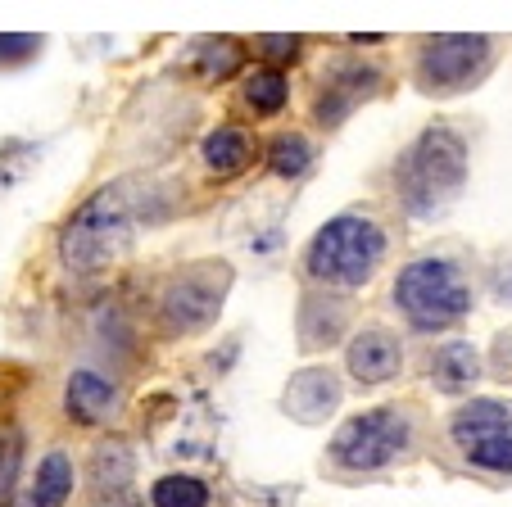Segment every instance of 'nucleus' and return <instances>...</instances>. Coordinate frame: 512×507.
Segmentation results:
<instances>
[{
  "instance_id": "nucleus-22",
  "label": "nucleus",
  "mask_w": 512,
  "mask_h": 507,
  "mask_svg": "<svg viewBox=\"0 0 512 507\" xmlns=\"http://www.w3.org/2000/svg\"><path fill=\"white\" fill-rule=\"evenodd\" d=\"M46 141H32V136H10V141H0V200H10L14 191L32 182L41 173V163H46Z\"/></svg>"
},
{
  "instance_id": "nucleus-3",
  "label": "nucleus",
  "mask_w": 512,
  "mask_h": 507,
  "mask_svg": "<svg viewBox=\"0 0 512 507\" xmlns=\"http://www.w3.org/2000/svg\"><path fill=\"white\" fill-rule=\"evenodd\" d=\"M390 313L413 335H454L481 304V268L476 254L458 240L417 249L399 263L386 290Z\"/></svg>"
},
{
  "instance_id": "nucleus-30",
  "label": "nucleus",
  "mask_w": 512,
  "mask_h": 507,
  "mask_svg": "<svg viewBox=\"0 0 512 507\" xmlns=\"http://www.w3.org/2000/svg\"><path fill=\"white\" fill-rule=\"evenodd\" d=\"M91 507H145L141 494H127V498H109V503H91Z\"/></svg>"
},
{
  "instance_id": "nucleus-21",
  "label": "nucleus",
  "mask_w": 512,
  "mask_h": 507,
  "mask_svg": "<svg viewBox=\"0 0 512 507\" xmlns=\"http://www.w3.org/2000/svg\"><path fill=\"white\" fill-rule=\"evenodd\" d=\"M236 245H241L245 259L263 263V268L281 263V254H286V209H263L245 218L236 227Z\"/></svg>"
},
{
  "instance_id": "nucleus-25",
  "label": "nucleus",
  "mask_w": 512,
  "mask_h": 507,
  "mask_svg": "<svg viewBox=\"0 0 512 507\" xmlns=\"http://www.w3.org/2000/svg\"><path fill=\"white\" fill-rule=\"evenodd\" d=\"M19 480H23V435L19 426L0 421V507L14 498Z\"/></svg>"
},
{
  "instance_id": "nucleus-19",
  "label": "nucleus",
  "mask_w": 512,
  "mask_h": 507,
  "mask_svg": "<svg viewBox=\"0 0 512 507\" xmlns=\"http://www.w3.org/2000/svg\"><path fill=\"white\" fill-rule=\"evenodd\" d=\"M290 109V73H277V68H245L241 82H236V114L245 118V127L268 123V118H281Z\"/></svg>"
},
{
  "instance_id": "nucleus-20",
  "label": "nucleus",
  "mask_w": 512,
  "mask_h": 507,
  "mask_svg": "<svg viewBox=\"0 0 512 507\" xmlns=\"http://www.w3.org/2000/svg\"><path fill=\"white\" fill-rule=\"evenodd\" d=\"M263 168H268V177H277V182L300 186L304 177L318 168V141H313L304 127H281L277 136L263 141Z\"/></svg>"
},
{
  "instance_id": "nucleus-9",
  "label": "nucleus",
  "mask_w": 512,
  "mask_h": 507,
  "mask_svg": "<svg viewBox=\"0 0 512 507\" xmlns=\"http://www.w3.org/2000/svg\"><path fill=\"white\" fill-rule=\"evenodd\" d=\"M390 91V68L377 59L358 55V50H340L327 55L313 77L309 91V118L318 132H340L363 105L381 100Z\"/></svg>"
},
{
  "instance_id": "nucleus-31",
  "label": "nucleus",
  "mask_w": 512,
  "mask_h": 507,
  "mask_svg": "<svg viewBox=\"0 0 512 507\" xmlns=\"http://www.w3.org/2000/svg\"><path fill=\"white\" fill-rule=\"evenodd\" d=\"M19 507H23V503H19Z\"/></svg>"
},
{
  "instance_id": "nucleus-4",
  "label": "nucleus",
  "mask_w": 512,
  "mask_h": 507,
  "mask_svg": "<svg viewBox=\"0 0 512 507\" xmlns=\"http://www.w3.org/2000/svg\"><path fill=\"white\" fill-rule=\"evenodd\" d=\"M390 254H395V227H390L386 209L349 204V209L331 213L304 240L295 272H300V281L309 290L354 299L390 268Z\"/></svg>"
},
{
  "instance_id": "nucleus-7",
  "label": "nucleus",
  "mask_w": 512,
  "mask_h": 507,
  "mask_svg": "<svg viewBox=\"0 0 512 507\" xmlns=\"http://www.w3.org/2000/svg\"><path fill=\"white\" fill-rule=\"evenodd\" d=\"M503 59V41L490 32H435L417 37L408 55V82L426 100H458L485 87Z\"/></svg>"
},
{
  "instance_id": "nucleus-8",
  "label": "nucleus",
  "mask_w": 512,
  "mask_h": 507,
  "mask_svg": "<svg viewBox=\"0 0 512 507\" xmlns=\"http://www.w3.org/2000/svg\"><path fill=\"white\" fill-rule=\"evenodd\" d=\"M236 286V268L227 259H191L173 268L155 290V326L168 340H195L218 326L227 295Z\"/></svg>"
},
{
  "instance_id": "nucleus-13",
  "label": "nucleus",
  "mask_w": 512,
  "mask_h": 507,
  "mask_svg": "<svg viewBox=\"0 0 512 507\" xmlns=\"http://www.w3.org/2000/svg\"><path fill=\"white\" fill-rule=\"evenodd\" d=\"M358 326V308L345 295H327V290H300V304H295V349H300L309 363L327 358L331 349H345V340Z\"/></svg>"
},
{
  "instance_id": "nucleus-28",
  "label": "nucleus",
  "mask_w": 512,
  "mask_h": 507,
  "mask_svg": "<svg viewBox=\"0 0 512 507\" xmlns=\"http://www.w3.org/2000/svg\"><path fill=\"white\" fill-rule=\"evenodd\" d=\"M485 376H494L499 385H512V326L494 331L490 349H485Z\"/></svg>"
},
{
  "instance_id": "nucleus-12",
  "label": "nucleus",
  "mask_w": 512,
  "mask_h": 507,
  "mask_svg": "<svg viewBox=\"0 0 512 507\" xmlns=\"http://www.w3.org/2000/svg\"><path fill=\"white\" fill-rule=\"evenodd\" d=\"M345 394H349V385H345V376H340V367H331L327 358H318V363H304L286 376L277 408L286 421L318 431V426H327L331 417H340Z\"/></svg>"
},
{
  "instance_id": "nucleus-10",
  "label": "nucleus",
  "mask_w": 512,
  "mask_h": 507,
  "mask_svg": "<svg viewBox=\"0 0 512 507\" xmlns=\"http://www.w3.org/2000/svg\"><path fill=\"white\" fill-rule=\"evenodd\" d=\"M408 367V340L399 326L386 322H358L354 335L340 349V376L354 390H386Z\"/></svg>"
},
{
  "instance_id": "nucleus-1",
  "label": "nucleus",
  "mask_w": 512,
  "mask_h": 507,
  "mask_svg": "<svg viewBox=\"0 0 512 507\" xmlns=\"http://www.w3.org/2000/svg\"><path fill=\"white\" fill-rule=\"evenodd\" d=\"M177 213V186L155 173H123L100 182L78 209L64 218L55 254L73 277H100L136 254L145 231L164 227Z\"/></svg>"
},
{
  "instance_id": "nucleus-15",
  "label": "nucleus",
  "mask_w": 512,
  "mask_h": 507,
  "mask_svg": "<svg viewBox=\"0 0 512 507\" xmlns=\"http://www.w3.org/2000/svg\"><path fill=\"white\" fill-rule=\"evenodd\" d=\"M195 159L209 182H232V177L250 173L254 159H263V141L245 123H213L195 145Z\"/></svg>"
},
{
  "instance_id": "nucleus-18",
  "label": "nucleus",
  "mask_w": 512,
  "mask_h": 507,
  "mask_svg": "<svg viewBox=\"0 0 512 507\" xmlns=\"http://www.w3.org/2000/svg\"><path fill=\"white\" fill-rule=\"evenodd\" d=\"M78 480H82V462L64 444H55L32 467L28 485H23V507H68L73 494H78Z\"/></svg>"
},
{
  "instance_id": "nucleus-23",
  "label": "nucleus",
  "mask_w": 512,
  "mask_h": 507,
  "mask_svg": "<svg viewBox=\"0 0 512 507\" xmlns=\"http://www.w3.org/2000/svg\"><path fill=\"white\" fill-rule=\"evenodd\" d=\"M213 503V485L200 471H164L150 480L145 489V507H209Z\"/></svg>"
},
{
  "instance_id": "nucleus-29",
  "label": "nucleus",
  "mask_w": 512,
  "mask_h": 507,
  "mask_svg": "<svg viewBox=\"0 0 512 507\" xmlns=\"http://www.w3.org/2000/svg\"><path fill=\"white\" fill-rule=\"evenodd\" d=\"M236 358H241V335H227L223 349H213V354L204 358V367H209L213 376H227L236 367Z\"/></svg>"
},
{
  "instance_id": "nucleus-2",
  "label": "nucleus",
  "mask_w": 512,
  "mask_h": 507,
  "mask_svg": "<svg viewBox=\"0 0 512 507\" xmlns=\"http://www.w3.org/2000/svg\"><path fill=\"white\" fill-rule=\"evenodd\" d=\"M431 453V412L417 399H386L340 417L322 453V476L336 485H368L408 471Z\"/></svg>"
},
{
  "instance_id": "nucleus-24",
  "label": "nucleus",
  "mask_w": 512,
  "mask_h": 507,
  "mask_svg": "<svg viewBox=\"0 0 512 507\" xmlns=\"http://www.w3.org/2000/svg\"><path fill=\"white\" fill-rule=\"evenodd\" d=\"M250 50H254V59H259L263 68L290 73V68L309 55V37H300V32H263V37L250 41Z\"/></svg>"
},
{
  "instance_id": "nucleus-26",
  "label": "nucleus",
  "mask_w": 512,
  "mask_h": 507,
  "mask_svg": "<svg viewBox=\"0 0 512 507\" xmlns=\"http://www.w3.org/2000/svg\"><path fill=\"white\" fill-rule=\"evenodd\" d=\"M46 37L37 32H0V68H28L32 59H41Z\"/></svg>"
},
{
  "instance_id": "nucleus-14",
  "label": "nucleus",
  "mask_w": 512,
  "mask_h": 507,
  "mask_svg": "<svg viewBox=\"0 0 512 507\" xmlns=\"http://www.w3.org/2000/svg\"><path fill=\"white\" fill-rule=\"evenodd\" d=\"M136 476H141V453H136V444L127 435H100L91 444L87 462H82V480L91 489V503L136 494Z\"/></svg>"
},
{
  "instance_id": "nucleus-16",
  "label": "nucleus",
  "mask_w": 512,
  "mask_h": 507,
  "mask_svg": "<svg viewBox=\"0 0 512 507\" xmlns=\"http://www.w3.org/2000/svg\"><path fill=\"white\" fill-rule=\"evenodd\" d=\"M485 381V354L467 335H445L426 354V385L445 399H472V390Z\"/></svg>"
},
{
  "instance_id": "nucleus-5",
  "label": "nucleus",
  "mask_w": 512,
  "mask_h": 507,
  "mask_svg": "<svg viewBox=\"0 0 512 507\" xmlns=\"http://www.w3.org/2000/svg\"><path fill=\"white\" fill-rule=\"evenodd\" d=\"M467 182H472V141L458 123L435 118V123L417 127L404 141V150L390 159L386 191L399 218L426 227L463 200Z\"/></svg>"
},
{
  "instance_id": "nucleus-11",
  "label": "nucleus",
  "mask_w": 512,
  "mask_h": 507,
  "mask_svg": "<svg viewBox=\"0 0 512 507\" xmlns=\"http://www.w3.org/2000/svg\"><path fill=\"white\" fill-rule=\"evenodd\" d=\"M59 412H64V421L78 426V431H105V426H114L127 412V390L105 367L78 363V367H68V376H64Z\"/></svg>"
},
{
  "instance_id": "nucleus-27",
  "label": "nucleus",
  "mask_w": 512,
  "mask_h": 507,
  "mask_svg": "<svg viewBox=\"0 0 512 507\" xmlns=\"http://www.w3.org/2000/svg\"><path fill=\"white\" fill-rule=\"evenodd\" d=\"M481 290L494 299L499 308H512V245L499 249L490 263H485V277H481Z\"/></svg>"
},
{
  "instance_id": "nucleus-17",
  "label": "nucleus",
  "mask_w": 512,
  "mask_h": 507,
  "mask_svg": "<svg viewBox=\"0 0 512 507\" xmlns=\"http://www.w3.org/2000/svg\"><path fill=\"white\" fill-rule=\"evenodd\" d=\"M186 73L195 77V87H223V82H236L250 64V46L241 37H195L182 55Z\"/></svg>"
},
{
  "instance_id": "nucleus-6",
  "label": "nucleus",
  "mask_w": 512,
  "mask_h": 507,
  "mask_svg": "<svg viewBox=\"0 0 512 507\" xmlns=\"http://www.w3.org/2000/svg\"><path fill=\"white\" fill-rule=\"evenodd\" d=\"M431 453L454 476L512 485V399L472 394L431 426Z\"/></svg>"
}]
</instances>
